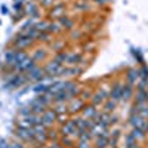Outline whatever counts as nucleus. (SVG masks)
<instances>
[{"mask_svg":"<svg viewBox=\"0 0 148 148\" xmlns=\"http://www.w3.org/2000/svg\"><path fill=\"white\" fill-rule=\"evenodd\" d=\"M80 108H83V102L82 101H73V104H71V107H70V111H79Z\"/></svg>","mask_w":148,"mask_h":148,"instance_id":"9b49d317","label":"nucleus"},{"mask_svg":"<svg viewBox=\"0 0 148 148\" xmlns=\"http://www.w3.org/2000/svg\"><path fill=\"white\" fill-rule=\"evenodd\" d=\"M121 95H123V86L117 83L113 88V90H111L110 96H111V99H113V101H119V99H121Z\"/></svg>","mask_w":148,"mask_h":148,"instance_id":"39448f33","label":"nucleus"},{"mask_svg":"<svg viewBox=\"0 0 148 148\" xmlns=\"http://www.w3.org/2000/svg\"><path fill=\"white\" fill-rule=\"evenodd\" d=\"M62 10H64L62 6H58V8H55V10H52V15L55 14V16H62Z\"/></svg>","mask_w":148,"mask_h":148,"instance_id":"ddd939ff","label":"nucleus"},{"mask_svg":"<svg viewBox=\"0 0 148 148\" xmlns=\"http://www.w3.org/2000/svg\"><path fill=\"white\" fill-rule=\"evenodd\" d=\"M51 148H62L61 145H53V147H51Z\"/></svg>","mask_w":148,"mask_h":148,"instance_id":"2eb2a0df","label":"nucleus"},{"mask_svg":"<svg viewBox=\"0 0 148 148\" xmlns=\"http://www.w3.org/2000/svg\"><path fill=\"white\" fill-rule=\"evenodd\" d=\"M105 108H107V111H111V110H114V108H116V101H113V99H111V101H110V102L107 104V107H105Z\"/></svg>","mask_w":148,"mask_h":148,"instance_id":"4468645a","label":"nucleus"},{"mask_svg":"<svg viewBox=\"0 0 148 148\" xmlns=\"http://www.w3.org/2000/svg\"><path fill=\"white\" fill-rule=\"evenodd\" d=\"M148 102V92H147V89L145 90H138V93H136V105H144V104H147Z\"/></svg>","mask_w":148,"mask_h":148,"instance_id":"0eeeda50","label":"nucleus"},{"mask_svg":"<svg viewBox=\"0 0 148 148\" xmlns=\"http://www.w3.org/2000/svg\"><path fill=\"white\" fill-rule=\"evenodd\" d=\"M31 42H33V39H30V37H27V36H24V37H21V39H18L15 43H16L18 47H25V46L31 45Z\"/></svg>","mask_w":148,"mask_h":148,"instance_id":"9d476101","label":"nucleus"},{"mask_svg":"<svg viewBox=\"0 0 148 148\" xmlns=\"http://www.w3.org/2000/svg\"><path fill=\"white\" fill-rule=\"evenodd\" d=\"M139 77V71L138 70H129V74H127V82L129 84H133L136 83V79Z\"/></svg>","mask_w":148,"mask_h":148,"instance_id":"1a4fd4ad","label":"nucleus"},{"mask_svg":"<svg viewBox=\"0 0 148 148\" xmlns=\"http://www.w3.org/2000/svg\"><path fill=\"white\" fill-rule=\"evenodd\" d=\"M132 92H133V89H132V84H126V86H123V95H121V99H125V101H127L129 98L132 96Z\"/></svg>","mask_w":148,"mask_h":148,"instance_id":"6e6552de","label":"nucleus"},{"mask_svg":"<svg viewBox=\"0 0 148 148\" xmlns=\"http://www.w3.org/2000/svg\"><path fill=\"white\" fill-rule=\"evenodd\" d=\"M104 96H105V95H104L102 92H101V93H98V95L95 96V99H93V105L96 107V105H98V104H99V102H104V99H105V98H104Z\"/></svg>","mask_w":148,"mask_h":148,"instance_id":"f8f14e48","label":"nucleus"},{"mask_svg":"<svg viewBox=\"0 0 148 148\" xmlns=\"http://www.w3.org/2000/svg\"><path fill=\"white\" fill-rule=\"evenodd\" d=\"M130 125L133 126V129H139L145 133L148 130V119H144L138 114H132L130 116Z\"/></svg>","mask_w":148,"mask_h":148,"instance_id":"f257e3e1","label":"nucleus"},{"mask_svg":"<svg viewBox=\"0 0 148 148\" xmlns=\"http://www.w3.org/2000/svg\"><path fill=\"white\" fill-rule=\"evenodd\" d=\"M45 71L49 76H59V74H62L64 67H62V64H59L58 61H52V62H49V65L46 67Z\"/></svg>","mask_w":148,"mask_h":148,"instance_id":"7ed1b4c3","label":"nucleus"},{"mask_svg":"<svg viewBox=\"0 0 148 148\" xmlns=\"http://www.w3.org/2000/svg\"><path fill=\"white\" fill-rule=\"evenodd\" d=\"M62 133L65 135V136H80V130L77 129V125H76V121L74 120H68L64 123V126H62Z\"/></svg>","mask_w":148,"mask_h":148,"instance_id":"f03ea898","label":"nucleus"},{"mask_svg":"<svg viewBox=\"0 0 148 148\" xmlns=\"http://www.w3.org/2000/svg\"><path fill=\"white\" fill-rule=\"evenodd\" d=\"M56 119V114H55V111H45V113L42 114V125L43 126H51L52 123L55 121Z\"/></svg>","mask_w":148,"mask_h":148,"instance_id":"20e7f679","label":"nucleus"},{"mask_svg":"<svg viewBox=\"0 0 148 148\" xmlns=\"http://www.w3.org/2000/svg\"><path fill=\"white\" fill-rule=\"evenodd\" d=\"M98 116V111H96V107L95 105H90V107H84L83 108V117L84 119H95Z\"/></svg>","mask_w":148,"mask_h":148,"instance_id":"423d86ee","label":"nucleus"}]
</instances>
